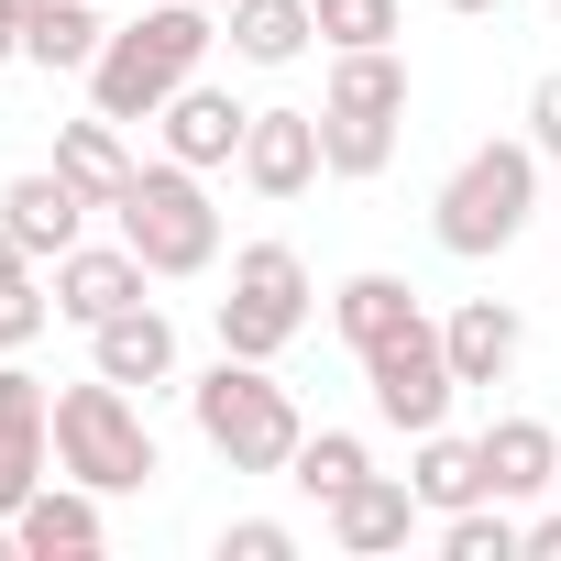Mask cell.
Here are the masks:
<instances>
[{"instance_id": "cell-2", "label": "cell", "mask_w": 561, "mask_h": 561, "mask_svg": "<svg viewBox=\"0 0 561 561\" xmlns=\"http://www.w3.org/2000/svg\"><path fill=\"white\" fill-rule=\"evenodd\" d=\"M187 419H198V440H209L231 473H287L298 440H309L298 397L275 386V364H253V353H220V364L187 386Z\"/></svg>"}, {"instance_id": "cell-14", "label": "cell", "mask_w": 561, "mask_h": 561, "mask_svg": "<svg viewBox=\"0 0 561 561\" xmlns=\"http://www.w3.org/2000/svg\"><path fill=\"white\" fill-rule=\"evenodd\" d=\"M154 133H165V154H176V165H198V176H209V165H242V133H253V111H242L231 89L187 78V89L154 111Z\"/></svg>"}, {"instance_id": "cell-12", "label": "cell", "mask_w": 561, "mask_h": 561, "mask_svg": "<svg viewBox=\"0 0 561 561\" xmlns=\"http://www.w3.org/2000/svg\"><path fill=\"white\" fill-rule=\"evenodd\" d=\"M320 517H331V550L386 561V550H408V539H419V517H430V506H419V484H408V473H364V484H353V495H331Z\"/></svg>"}, {"instance_id": "cell-34", "label": "cell", "mask_w": 561, "mask_h": 561, "mask_svg": "<svg viewBox=\"0 0 561 561\" xmlns=\"http://www.w3.org/2000/svg\"><path fill=\"white\" fill-rule=\"evenodd\" d=\"M12 56H23V34H12V23H0V67H12Z\"/></svg>"}, {"instance_id": "cell-21", "label": "cell", "mask_w": 561, "mask_h": 561, "mask_svg": "<svg viewBox=\"0 0 561 561\" xmlns=\"http://www.w3.org/2000/svg\"><path fill=\"white\" fill-rule=\"evenodd\" d=\"M100 45H111L100 0H45V12L23 23V56H34L45 78H89V67H100Z\"/></svg>"}, {"instance_id": "cell-4", "label": "cell", "mask_w": 561, "mask_h": 561, "mask_svg": "<svg viewBox=\"0 0 561 561\" xmlns=\"http://www.w3.org/2000/svg\"><path fill=\"white\" fill-rule=\"evenodd\" d=\"M56 473H78V484H100V495H144V484L165 473V451H154L133 386L89 375V386L56 397Z\"/></svg>"}, {"instance_id": "cell-8", "label": "cell", "mask_w": 561, "mask_h": 561, "mask_svg": "<svg viewBox=\"0 0 561 561\" xmlns=\"http://www.w3.org/2000/svg\"><path fill=\"white\" fill-rule=\"evenodd\" d=\"M56 462V397L45 375H23V353H0V517H12Z\"/></svg>"}, {"instance_id": "cell-5", "label": "cell", "mask_w": 561, "mask_h": 561, "mask_svg": "<svg viewBox=\"0 0 561 561\" xmlns=\"http://www.w3.org/2000/svg\"><path fill=\"white\" fill-rule=\"evenodd\" d=\"M111 231L154 264V275H209L220 264V209H209V187H198V165H133V187L111 198Z\"/></svg>"}, {"instance_id": "cell-18", "label": "cell", "mask_w": 561, "mask_h": 561, "mask_svg": "<svg viewBox=\"0 0 561 561\" xmlns=\"http://www.w3.org/2000/svg\"><path fill=\"white\" fill-rule=\"evenodd\" d=\"M220 34H231L242 67H298V56L320 45V12H309V0H231Z\"/></svg>"}, {"instance_id": "cell-35", "label": "cell", "mask_w": 561, "mask_h": 561, "mask_svg": "<svg viewBox=\"0 0 561 561\" xmlns=\"http://www.w3.org/2000/svg\"><path fill=\"white\" fill-rule=\"evenodd\" d=\"M0 550H23V539H12V517H0Z\"/></svg>"}, {"instance_id": "cell-24", "label": "cell", "mask_w": 561, "mask_h": 561, "mask_svg": "<svg viewBox=\"0 0 561 561\" xmlns=\"http://www.w3.org/2000/svg\"><path fill=\"white\" fill-rule=\"evenodd\" d=\"M364 473H375V451H364L353 430H309V440H298V462H287V484H298V495H320V506H331V495H353Z\"/></svg>"}, {"instance_id": "cell-36", "label": "cell", "mask_w": 561, "mask_h": 561, "mask_svg": "<svg viewBox=\"0 0 561 561\" xmlns=\"http://www.w3.org/2000/svg\"><path fill=\"white\" fill-rule=\"evenodd\" d=\"M209 12H231V0H209Z\"/></svg>"}, {"instance_id": "cell-15", "label": "cell", "mask_w": 561, "mask_h": 561, "mask_svg": "<svg viewBox=\"0 0 561 561\" xmlns=\"http://www.w3.org/2000/svg\"><path fill=\"white\" fill-rule=\"evenodd\" d=\"M89 375H111V386H176V320L154 298H133L122 320L89 331Z\"/></svg>"}, {"instance_id": "cell-29", "label": "cell", "mask_w": 561, "mask_h": 561, "mask_svg": "<svg viewBox=\"0 0 561 561\" xmlns=\"http://www.w3.org/2000/svg\"><path fill=\"white\" fill-rule=\"evenodd\" d=\"M220 561H298V528L287 517H231L220 528Z\"/></svg>"}, {"instance_id": "cell-33", "label": "cell", "mask_w": 561, "mask_h": 561, "mask_svg": "<svg viewBox=\"0 0 561 561\" xmlns=\"http://www.w3.org/2000/svg\"><path fill=\"white\" fill-rule=\"evenodd\" d=\"M440 12H473V23H484V12H506V0H440Z\"/></svg>"}, {"instance_id": "cell-26", "label": "cell", "mask_w": 561, "mask_h": 561, "mask_svg": "<svg viewBox=\"0 0 561 561\" xmlns=\"http://www.w3.org/2000/svg\"><path fill=\"white\" fill-rule=\"evenodd\" d=\"M320 154H331V176H386V165H397V122L320 111Z\"/></svg>"}, {"instance_id": "cell-13", "label": "cell", "mask_w": 561, "mask_h": 561, "mask_svg": "<svg viewBox=\"0 0 561 561\" xmlns=\"http://www.w3.org/2000/svg\"><path fill=\"white\" fill-rule=\"evenodd\" d=\"M320 176H331L320 111H253V133H242V187H253V198H298V187H320Z\"/></svg>"}, {"instance_id": "cell-10", "label": "cell", "mask_w": 561, "mask_h": 561, "mask_svg": "<svg viewBox=\"0 0 561 561\" xmlns=\"http://www.w3.org/2000/svg\"><path fill=\"white\" fill-rule=\"evenodd\" d=\"M144 287H154V264H144L133 242H78V253H56V320H78V331L122 320Z\"/></svg>"}, {"instance_id": "cell-20", "label": "cell", "mask_w": 561, "mask_h": 561, "mask_svg": "<svg viewBox=\"0 0 561 561\" xmlns=\"http://www.w3.org/2000/svg\"><path fill=\"white\" fill-rule=\"evenodd\" d=\"M408 320H430V309H419V287H408V275H342V287H331V331H342L353 353H375V342H397Z\"/></svg>"}, {"instance_id": "cell-17", "label": "cell", "mask_w": 561, "mask_h": 561, "mask_svg": "<svg viewBox=\"0 0 561 561\" xmlns=\"http://www.w3.org/2000/svg\"><path fill=\"white\" fill-rule=\"evenodd\" d=\"M473 451H484V495H506V506L561 484V440H550V419H495Z\"/></svg>"}, {"instance_id": "cell-1", "label": "cell", "mask_w": 561, "mask_h": 561, "mask_svg": "<svg viewBox=\"0 0 561 561\" xmlns=\"http://www.w3.org/2000/svg\"><path fill=\"white\" fill-rule=\"evenodd\" d=\"M209 45H220V12H209V0H154L144 23H111V45H100V67H89V111L154 122V111L209 67Z\"/></svg>"}, {"instance_id": "cell-31", "label": "cell", "mask_w": 561, "mask_h": 561, "mask_svg": "<svg viewBox=\"0 0 561 561\" xmlns=\"http://www.w3.org/2000/svg\"><path fill=\"white\" fill-rule=\"evenodd\" d=\"M528 561H561V506H550V517H528Z\"/></svg>"}, {"instance_id": "cell-9", "label": "cell", "mask_w": 561, "mask_h": 561, "mask_svg": "<svg viewBox=\"0 0 561 561\" xmlns=\"http://www.w3.org/2000/svg\"><path fill=\"white\" fill-rule=\"evenodd\" d=\"M12 539H23V561H89V550L111 539V517H100V484H78V473H45V484L12 506Z\"/></svg>"}, {"instance_id": "cell-19", "label": "cell", "mask_w": 561, "mask_h": 561, "mask_svg": "<svg viewBox=\"0 0 561 561\" xmlns=\"http://www.w3.org/2000/svg\"><path fill=\"white\" fill-rule=\"evenodd\" d=\"M320 111H353V122H408V56H397V45H353V56H331Z\"/></svg>"}, {"instance_id": "cell-27", "label": "cell", "mask_w": 561, "mask_h": 561, "mask_svg": "<svg viewBox=\"0 0 561 561\" xmlns=\"http://www.w3.org/2000/svg\"><path fill=\"white\" fill-rule=\"evenodd\" d=\"M56 331V287H45V275L23 264V275H0V353H34Z\"/></svg>"}, {"instance_id": "cell-11", "label": "cell", "mask_w": 561, "mask_h": 561, "mask_svg": "<svg viewBox=\"0 0 561 561\" xmlns=\"http://www.w3.org/2000/svg\"><path fill=\"white\" fill-rule=\"evenodd\" d=\"M89 187L67 176V165H34V176H12L0 187V220H12V242L34 253V264H56V253H78V231H89Z\"/></svg>"}, {"instance_id": "cell-25", "label": "cell", "mask_w": 561, "mask_h": 561, "mask_svg": "<svg viewBox=\"0 0 561 561\" xmlns=\"http://www.w3.org/2000/svg\"><path fill=\"white\" fill-rule=\"evenodd\" d=\"M440 550L451 561H528V528L506 517V495H473V506L440 517Z\"/></svg>"}, {"instance_id": "cell-16", "label": "cell", "mask_w": 561, "mask_h": 561, "mask_svg": "<svg viewBox=\"0 0 561 561\" xmlns=\"http://www.w3.org/2000/svg\"><path fill=\"white\" fill-rule=\"evenodd\" d=\"M440 353H451V375H462V386H506V375H517V353H528V320H517L506 298H462V309L440 320Z\"/></svg>"}, {"instance_id": "cell-3", "label": "cell", "mask_w": 561, "mask_h": 561, "mask_svg": "<svg viewBox=\"0 0 561 561\" xmlns=\"http://www.w3.org/2000/svg\"><path fill=\"white\" fill-rule=\"evenodd\" d=\"M528 209H539V144H473V154L440 176L430 231H440V253L484 264V253H506V242L528 231Z\"/></svg>"}, {"instance_id": "cell-28", "label": "cell", "mask_w": 561, "mask_h": 561, "mask_svg": "<svg viewBox=\"0 0 561 561\" xmlns=\"http://www.w3.org/2000/svg\"><path fill=\"white\" fill-rule=\"evenodd\" d=\"M320 12V45L331 56H353V45H397L408 23H397V0H309Z\"/></svg>"}, {"instance_id": "cell-30", "label": "cell", "mask_w": 561, "mask_h": 561, "mask_svg": "<svg viewBox=\"0 0 561 561\" xmlns=\"http://www.w3.org/2000/svg\"><path fill=\"white\" fill-rule=\"evenodd\" d=\"M528 144H539V154L561 165V67H550V78L528 89Z\"/></svg>"}, {"instance_id": "cell-6", "label": "cell", "mask_w": 561, "mask_h": 561, "mask_svg": "<svg viewBox=\"0 0 561 561\" xmlns=\"http://www.w3.org/2000/svg\"><path fill=\"white\" fill-rule=\"evenodd\" d=\"M298 331H309V264H298V242H242L231 253V298H220V353L275 364Z\"/></svg>"}, {"instance_id": "cell-22", "label": "cell", "mask_w": 561, "mask_h": 561, "mask_svg": "<svg viewBox=\"0 0 561 561\" xmlns=\"http://www.w3.org/2000/svg\"><path fill=\"white\" fill-rule=\"evenodd\" d=\"M56 165H67V176H78V187H89L100 209H111V198L133 187V144H122V122H111V111L67 122V133H56Z\"/></svg>"}, {"instance_id": "cell-23", "label": "cell", "mask_w": 561, "mask_h": 561, "mask_svg": "<svg viewBox=\"0 0 561 561\" xmlns=\"http://www.w3.org/2000/svg\"><path fill=\"white\" fill-rule=\"evenodd\" d=\"M408 484H419V506H430V517H451V506H473V495H484V451H473V440H451V430H419Z\"/></svg>"}, {"instance_id": "cell-32", "label": "cell", "mask_w": 561, "mask_h": 561, "mask_svg": "<svg viewBox=\"0 0 561 561\" xmlns=\"http://www.w3.org/2000/svg\"><path fill=\"white\" fill-rule=\"evenodd\" d=\"M23 264H34V253H23V242H12V220H0V275H23Z\"/></svg>"}, {"instance_id": "cell-7", "label": "cell", "mask_w": 561, "mask_h": 561, "mask_svg": "<svg viewBox=\"0 0 561 561\" xmlns=\"http://www.w3.org/2000/svg\"><path fill=\"white\" fill-rule=\"evenodd\" d=\"M364 386H375V419L386 430H451V397H462V375H451V353H440V320H408L397 342H375L364 353Z\"/></svg>"}]
</instances>
